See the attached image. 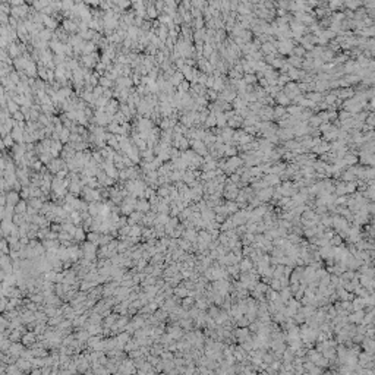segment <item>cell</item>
<instances>
[{
	"mask_svg": "<svg viewBox=\"0 0 375 375\" xmlns=\"http://www.w3.org/2000/svg\"><path fill=\"white\" fill-rule=\"evenodd\" d=\"M240 164H242V160H240V158H237V157H231V158L227 161V166H226V167H227V170H229V172H233V170H236Z\"/></svg>",
	"mask_w": 375,
	"mask_h": 375,
	"instance_id": "cell-1",
	"label": "cell"
},
{
	"mask_svg": "<svg viewBox=\"0 0 375 375\" xmlns=\"http://www.w3.org/2000/svg\"><path fill=\"white\" fill-rule=\"evenodd\" d=\"M277 101L280 103V104H287L289 103V97L286 95V94H277Z\"/></svg>",
	"mask_w": 375,
	"mask_h": 375,
	"instance_id": "cell-2",
	"label": "cell"
},
{
	"mask_svg": "<svg viewBox=\"0 0 375 375\" xmlns=\"http://www.w3.org/2000/svg\"><path fill=\"white\" fill-rule=\"evenodd\" d=\"M262 50H264L265 53H274V46H273L271 43H265V44L262 46Z\"/></svg>",
	"mask_w": 375,
	"mask_h": 375,
	"instance_id": "cell-3",
	"label": "cell"
},
{
	"mask_svg": "<svg viewBox=\"0 0 375 375\" xmlns=\"http://www.w3.org/2000/svg\"><path fill=\"white\" fill-rule=\"evenodd\" d=\"M255 79H257V78H255L254 75H245V81H243V82H245V84H252V82H255Z\"/></svg>",
	"mask_w": 375,
	"mask_h": 375,
	"instance_id": "cell-4",
	"label": "cell"
},
{
	"mask_svg": "<svg viewBox=\"0 0 375 375\" xmlns=\"http://www.w3.org/2000/svg\"><path fill=\"white\" fill-rule=\"evenodd\" d=\"M287 111H289V113H292V114H299V113H300V107L293 106V107H289V108H287Z\"/></svg>",
	"mask_w": 375,
	"mask_h": 375,
	"instance_id": "cell-5",
	"label": "cell"
},
{
	"mask_svg": "<svg viewBox=\"0 0 375 375\" xmlns=\"http://www.w3.org/2000/svg\"><path fill=\"white\" fill-rule=\"evenodd\" d=\"M290 63L295 65V66H299V65H300V57H296V56L292 57V59H290Z\"/></svg>",
	"mask_w": 375,
	"mask_h": 375,
	"instance_id": "cell-6",
	"label": "cell"
},
{
	"mask_svg": "<svg viewBox=\"0 0 375 375\" xmlns=\"http://www.w3.org/2000/svg\"><path fill=\"white\" fill-rule=\"evenodd\" d=\"M311 123L317 126V125H319V123H321V120H319V117H311Z\"/></svg>",
	"mask_w": 375,
	"mask_h": 375,
	"instance_id": "cell-7",
	"label": "cell"
},
{
	"mask_svg": "<svg viewBox=\"0 0 375 375\" xmlns=\"http://www.w3.org/2000/svg\"><path fill=\"white\" fill-rule=\"evenodd\" d=\"M283 114H284V110H283L281 107H277V108H276V116L279 117V116H283Z\"/></svg>",
	"mask_w": 375,
	"mask_h": 375,
	"instance_id": "cell-8",
	"label": "cell"
},
{
	"mask_svg": "<svg viewBox=\"0 0 375 375\" xmlns=\"http://www.w3.org/2000/svg\"><path fill=\"white\" fill-rule=\"evenodd\" d=\"M308 97H309L311 100H319V98H321V95H319V94H309Z\"/></svg>",
	"mask_w": 375,
	"mask_h": 375,
	"instance_id": "cell-9",
	"label": "cell"
},
{
	"mask_svg": "<svg viewBox=\"0 0 375 375\" xmlns=\"http://www.w3.org/2000/svg\"><path fill=\"white\" fill-rule=\"evenodd\" d=\"M325 100H327V103H330V104H331V103H333V101L336 100V97H334V95H328V97H327Z\"/></svg>",
	"mask_w": 375,
	"mask_h": 375,
	"instance_id": "cell-10",
	"label": "cell"
}]
</instances>
